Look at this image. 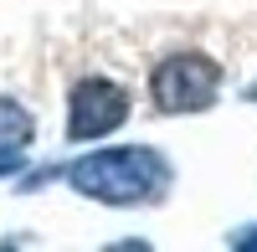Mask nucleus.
Listing matches in <instances>:
<instances>
[{
    "label": "nucleus",
    "instance_id": "f257e3e1",
    "mask_svg": "<svg viewBox=\"0 0 257 252\" xmlns=\"http://www.w3.org/2000/svg\"><path fill=\"white\" fill-rule=\"evenodd\" d=\"M62 180L98 206H160L175 185V165L149 144H118V150L77 155Z\"/></svg>",
    "mask_w": 257,
    "mask_h": 252
},
{
    "label": "nucleus",
    "instance_id": "f03ea898",
    "mask_svg": "<svg viewBox=\"0 0 257 252\" xmlns=\"http://www.w3.org/2000/svg\"><path fill=\"white\" fill-rule=\"evenodd\" d=\"M221 98V67L206 52H170L149 72V103L155 113H206Z\"/></svg>",
    "mask_w": 257,
    "mask_h": 252
},
{
    "label": "nucleus",
    "instance_id": "7ed1b4c3",
    "mask_svg": "<svg viewBox=\"0 0 257 252\" xmlns=\"http://www.w3.org/2000/svg\"><path fill=\"white\" fill-rule=\"evenodd\" d=\"M128 123V93L113 77H77L67 93V144L108 139Z\"/></svg>",
    "mask_w": 257,
    "mask_h": 252
},
{
    "label": "nucleus",
    "instance_id": "20e7f679",
    "mask_svg": "<svg viewBox=\"0 0 257 252\" xmlns=\"http://www.w3.org/2000/svg\"><path fill=\"white\" fill-rule=\"evenodd\" d=\"M36 139V113L0 93V160H21Z\"/></svg>",
    "mask_w": 257,
    "mask_h": 252
},
{
    "label": "nucleus",
    "instance_id": "39448f33",
    "mask_svg": "<svg viewBox=\"0 0 257 252\" xmlns=\"http://www.w3.org/2000/svg\"><path fill=\"white\" fill-rule=\"evenodd\" d=\"M226 247H237V252H257V221H252V226H237V232L226 237Z\"/></svg>",
    "mask_w": 257,
    "mask_h": 252
},
{
    "label": "nucleus",
    "instance_id": "423d86ee",
    "mask_svg": "<svg viewBox=\"0 0 257 252\" xmlns=\"http://www.w3.org/2000/svg\"><path fill=\"white\" fill-rule=\"evenodd\" d=\"M16 165H21V160H0V175H11V170H16Z\"/></svg>",
    "mask_w": 257,
    "mask_h": 252
},
{
    "label": "nucleus",
    "instance_id": "0eeeda50",
    "mask_svg": "<svg viewBox=\"0 0 257 252\" xmlns=\"http://www.w3.org/2000/svg\"><path fill=\"white\" fill-rule=\"evenodd\" d=\"M247 103H257V82H252V88H247Z\"/></svg>",
    "mask_w": 257,
    "mask_h": 252
}]
</instances>
